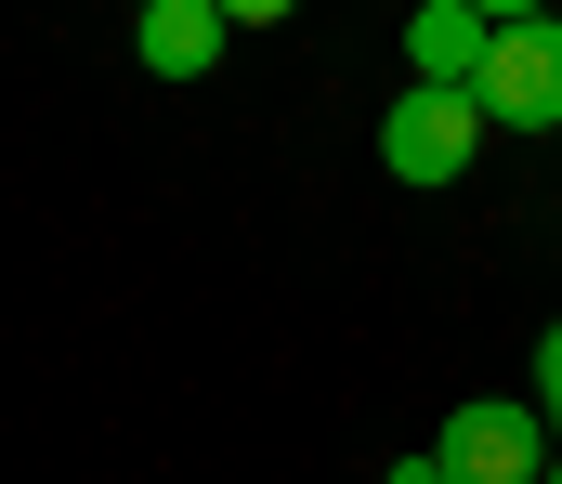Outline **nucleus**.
<instances>
[{"mask_svg":"<svg viewBox=\"0 0 562 484\" xmlns=\"http://www.w3.org/2000/svg\"><path fill=\"white\" fill-rule=\"evenodd\" d=\"M550 484H562V446H550Z\"/></svg>","mask_w":562,"mask_h":484,"instance_id":"obj_8","label":"nucleus"},{"mask_svg":"<svg viewBox=\"0 0 562 484\" xmlns=\"http://www.w3.org/2000/svg\"><path fill=\"white\" fill-rule=\"evenodd\" d=\"M223 40H236V13H223V0H144V26H132V53L157 66V79H210V66H223Z\"/></svg>","mask_w":562,"mask_h":484,"instance_id":"obj_5","label":"nucleus"},{"mask_svg":"<svg viewBox=\"0 0 562 484\" xmlns=\"http://www.w3.org/2000/svg\"><path fill=\"white\" fill-rule=\"evenodd\" d=\"M471 105L497 132H562V26L550 13H497V53H484Z\"/></svg>","mask_w":562,"mask_h":484,"instance_id":"obj_1","label":"nucleus"},{"mask_svg":"<svg viewBox=\"0 0 562 484\" xmlns=\"http://www.w3.org/2000/svg\"><path fill=\"white\" fill-rule=\"evenodd\" d=\"M445 484H550V419H524L510 393H471L445 432H431Z\"/></svg>","mask_w":562,"mask_h":484,"instance_id":"obj_3","label":"nucleus"},{"mask_svg":"<svg viewBox=\"0 0 562 484\" xmlns=\"http://www.w3.org/2000/svg\"><path fill=\"white\" fill-rule=\"evenodd\" d=\"M537 419H562V327L537 340Z\"/></svg>","mask_w":562,"mask_h":484,"instance_id":"obj_6","label":"nucleus"},{"mask_svg":"<svg viewBox=\"0 0 562 484\" xmlns=\"http://www.w3.org/2000/svg\"><path fill=\"white\" fill-rule=\"evenodd\" d=\"M380 484H445V459H431V446H419V459H393V472H380Z\"/></svg>","mask_w":562,"mask_h":484,"instance_id":"obj_7","label":"nucleus"},{"mask_svg":"<svg viewBox=\"0 0 562 484\" xmlns=\"http://www.w3.org/2000/svg\"><path fill=\"white\" fill-rule=\"evenodd\" d=\"M471 145H484V105H471V92H419V79H406V92L380 105V170L419 183V196H431V183H458Z\"/></svg>","mask_w":562,"mask_h":484,"instance_id":"obj_2","label":"nucleus"},{"mask_svg":"<svg viewBox=\"0 0 562 484\" xmlns=\"http://www.w3.org/2000/svg\"><path fill=\"white\" fill-rule=\"evenodd\" d=\"M484 53H497V13H471V0H419L406 13V79L419 92H471Z\"/></svg>","mask_w":562,"mask_h":484,"instance_id":"obj_4","label":"nucleus"}]
</instances>
